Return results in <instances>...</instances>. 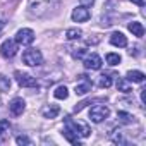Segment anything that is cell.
I'll list each match as a JSON object with an SVG mask.
<instances>
[{
	"label": "cell",
	"mask_w": 146,
	"mask_h": 146,
	"mask_svg": "<svg viewBox=\"0 0 146 146\" xmlns=\"http://www.w3.org/2000/svg\"><path fill=\"white\" fill-rule=\"evenodd\" d=\"M58 0H28V9L31 16H45L52 9H55Z\"/></svg>",
	"instance_id": "1"
},
{
	"label": "cell",
	"mask_w": 146,
	"mask_h": 146,
	"mask_svg": "<svg viewBox=\"0 0 146 146\" xmlns=\"http://www.w3.org/2000/svg\"><path fill=\"white\" fill-rule=\"evenodd\" d=\"M23 62L29 67H38L43 64V55L38 48H28L23 52Z\"/></svg>",
	"instance_id": "2"
},
{
	"label": "cell",
	"mask_w": 146,
	"mask_h": 146,
	"mask_svg": "<svg viewBox=\"0 0 146 146\" xmlns=\"http://www.w3.org/2000/svg\"><path fill=\"white\" fill-rule=\"evenodd\" d=\"M108 115H110V108L107 105H95L90 110V119L95 124H102L105 119H108Z\"/></svg>",
	"instance_id": "3"
},
{
	"label": "cell",
	"mask_w": 146,
	"mask_h": 146,
	"mask_svg": "<svg viewBox=\"0 0 146 146\" xmlns=\"http://www.w3.org/2000/svg\"><path fill=\"white\" fill-rule=\"evenodd\" d=\"M65 129L72 131L74 134H78L79 137H88V136L91 134V129H90L86 124L76 122V120H72V119H67V122H65Z\"/></svg>",
	"instance_id": "4"
},
{
	"label": "cell",
	"mask_w": 146,
	"mask_h": 146,
	"mask_svg": "<svg viewBox=\"0 0 146 146\" xmlns=\"http://www.w3.org/2000/svg\"><path fill=\"white\" fill-rule=\"evenodd\" d=\"M14 78H16V81H17V84H19L21 88H36V86H38L36 78H33L31 74H28V72L16 70V72H14Z\"/></svg>",
	"instance_id": "5"
},
{
	"label": "cell",
	"mask_w": 146,
	"mask_h": 146,
	"mask_svg": "<svg viewBox=\"0 0 146 146\" xmlns=\"http://www.w3.org/2000/svg\"><path fill=\"white\" fill-rule=\"evenodd\" d=\"M16 43L17 45H23V46H28V45H31L33 41H35V31L33 29H29V28H23V29H19L17 33H16Z\"/></svg>",
	"instance_id": "6"
},
{
	"label": "cell",
	"mask_w": 146,
	"mask_h": 146,
	"mask_svg": "<svg viewBox=\"0 0 146 146\" xmlns=\"http://www.w3.org/2000/svg\"><path fill=\"white\" fill-rule=\"evenodd\" d=\"M17 53V43L16 40H5L2 45H0V55L4 58H12Z\"/></svg>",
	"instance_id": "7"
},
{
	"label": "cell",
	"mask_w": 146,
	"mask_h": 146,
	"mask_svg": "<svg viewBox=\"0 0 146 146\" xmlns=\"http://www.w3.org/2000/svg\"><path fill=\"white\" fill-rule=\"evenodd\" d=\"M70 17H72V21H74V23H86V21L91 17V12H90L88 7L79 5V7H76L74 11H72Z\"/></svg>",
	"instance_id": "8"
},
{
	"label": "cell",
	"mask_w": 146,
	"mask_h": 146,
	"mask_svg": "<svg viewBox=\"0 0 146 146\" xmlns=\"http://www.w3.org/2000/svg\"><path fill=\"white\" fill-rule=\"evenodd\" d=\"M83 64H84V67L90 69V70H98V69H102V65H103V62H102V58H100L98 53H90V55H86L84 60H83Z\"/></svg>",
	"instance_id": "9"
},
{
	"label": "cell",
	"mask_w": 146,
	"mask_h": 146,
	"mask_svg": "<svg viewBox=\"0 0 146 146\" xmlns=\"http://www.w3.org/2000/svg\"><path fill=\"white\" fill-rule=\"evenodd\" d=\"M9 110H11V113H12L14 117H19V115H23L24 110H26V102H24L23 98H14V100L9 103Z\"/></svg>",
	"instance_id": "10"
},
{
	"label": "cell",
	"mask_w": 146,
	"mask_h": 146,
	"mask_svg": "<svg viewBox=\"0 0 146 146\" xmlns=\"http://www.w3.org/2000/svg\"><path fill=\"white\" fill-rule=\"evenodd\" d=\"M110 43H112L113 46L124 48V46H127V38L124 36V33L115 31V33H112V36H110Z\"/></svg>",
	"instance_id": "11"
},
{
	"label": "cell",
	"mask_w": 146,
	"mask_h": 146,
	"mask_svg": "<svg viewBox=\"0 0 146 146\" xmlns=\"http://www.w3.org/2000/svg\"><path fill=\"white\" fill-rule=\"evenodd\" d=\"M58 113H60L58 105H45V107L41 108V115H43L45 119H55Z\"/></svg>",
	"instance_id": "12"
},
{
	"label": "cell",
	"mask_w": 146,
	"mask_h": 146,
	"mask_svg": "<svg viewBox=\"0 0 146 146\" xmlns=\"http://www.w3.org/2000/svg\"><path fill=\"white\" fill-rule=\"evenodd\" d=\"M144 78H146L144 72H141V70H129L127 74H125V79L129 83H143Z\"/></svg>",
	"instance_id": "13"
},
{
	"label": "cell",
	"mask_w": 146,
	"mask_h": 146,
	"mask_svg": "<svg viewBox=\"0 0 146 146\" xmlns=\"http://www.w3.org/2000/svg\"><path fill=\"white\" fill-rule=\"evenodd\" d=\"M129 31L132 33V36L141 38V36L144 35V26H143L139 21H132V23H129Z\"/></svg>",
	"instance_id": "14"
},
{
	"label": "cell",
	"mask_w": 146,
	"mask_h": 146,
	"mask_svg": "<svg viewBox=\"0 0 146 146\" xmlns=\"http://www.w3.org/2000/svg\"><path fill=\"white\" fill-rule=\"evenodd\" d=\"M90 91H91V83H90V81L79 83V84H76V88H74V93L79 95V96H83V95H86V93H90Z\"/></svg>",
	"instance_id": "15"
},
{
	"label": "cell",
	"mask_w": 146,
	"mask_h": 146,
	"mask_svg": "<svg viewBox=\"0 0 146 146\" xmlns=\"http://www.w3.org/2000/svg\"><path fill=\"white\" fill-rule=\"evenodd\" d=\"M117 90L122 91V93H131L132 91V88H131V84H129V81L125 78H119L117 79Z\"/></svg>",
	"instance_id": "16"
},
{
	"label": "cell",
	"mask_w": 146,
	"mask_h": 146,
	"mask_svg": "<svg viewBox=\"0 0 146 146\" xmlns=\"http://www.w3.org/2000/svg\"><path fill=\"white\" fill-rule=\"evenodd\" d=\"M65 36H67V40H79L81 36H83V31L79 29V28H69L67 31H65Z\"/></svg>",
	"instance_id": "17"
},
{
	"label": "cell",
	"mask_w": 146,
	"mask_h": 146,
	"mask_svg": "<svg viewBox=\"0 0 146 146\" xmlns=\"http://www.w3.org/2000/svg\"><path fill=\"white\" fill-rule=\"evenodd\" d=\"M105 60H107V64H108V65H119V64H120V60H122V57H120L119 53L110 52V53H107V55H105Z\"/></svg>",
	"instance_id": "18"
},
{
	"label": "cell",
	"mask_w": 146,
	"mask_h": 146,
	"mask_svg": "<svg viewBox=\"0 0 146 146\" xmlns=\"http://www.w3.org/2000/svg\"><path fill=\"white\" fill-rule=\"evenodd\" d=\"M64 137L69 141V143H72V144H78L79 146V136L78 134H74V132H72V131H69V129H64Z\"/></svg>",
	"instance_id": "19"
},
{
	"label": "cell",
	"mask_w": 146,
	"mask_h": 146,
	"mask_svg": "<svg viewBox=\"0 0 146 146\" xmlns=\"http://www.w3.org/2000/svg\"><path fill=\"white\" fill-rule=\"evenodd\" d=\"M0 91L2 93H9L11 91V79L4 74H0Z\"/></svg>",
	"instance_id": "20"
},
{
	"label": "cell",
	"mask_w": 146,
	"mask_h": 146,
	"mask_svg": "<svg viewBox=\"0 0 146 146\" xmlns=\"http://www.w3.org/2000/svg\"><path fill=\"white\" fill-rule=\"evenodd\" d=\"M53 96H55L57 100H65V98L69 96V90H67L65 86H58V88H55Z\"/></svg>",
	"instance_id": "21"
},
{
	"label": "cell",
	"mask_w": 146,
	"mask_h": 146,
	"mask_svg": "<svg viewBox=\"0 0 146 146\" xmlns=\"http://www.w3.org/2000/svg\"><path fill=\"white\" fill-rule=\"evenodd\" d=\"M98 86L100 88H110L112 86V76L110 74H102L98 79Z\"/></svg>",
	"instance_id": "22"
},
{
	"label": "cell",
	"mask_w": 146,
	"mask_h": 146,
	"mask_svg": "<svg viewBox=\"0 0 146 146\" xmlns=\"http://www.w3.org/2000/svg\"><path fill=\"white\" fill-rule=\"evenodd\" d=\"M117 117L120 119V122H124V124H132L134 122V115H131V113H127V112H119L117 113Z\"/></svg>",
	"instance_id": "23"
},
{
	"label": "cell",
	"mask_w": 146,
	"mask_h": 146,
	"mask_svg": "<svg viewBox=\"0 0 146 146\" xmlns=\"http://www.w3.org/2000/svg\"><path fill=\"white\" fill-rule=\"evenodd\" d=\"M9 129H11V122L7 119H2V120H0V139L9 132Z\"/></svg>",
	"instance_id": "24"
},
{
	"label": "cell",
	"mask_w": 146,
	"mask_h": 146,
	"mask_svg": "<svg viewBox=\"0 0 146 146\" xmlns=\"http://www.w3.org/2000/svg\"><path fill=\"white\" fill-rule=\"evenodd\" d=\"M16 143H17V144H26V146L33 144V141H31L28 136H17V137H16Z\"/></svg>",
	"instance_id": "25"
},
{
	"label": "cell",
	"mask_w": 146,
	"mask_h": 146,
	"mask_svg": "<svg viewBox=\"0 0 146 146\" xmlns=\"http://www.w3.org/2000/svg\"><path fill=\"white\" fill-rule=\"evenodd\" d=\"M72 55H74L76 58H83V57L86 55V48H78V52H74Z\"/></svg>",
	"instance_id": "26"
},
{
	"label": "cell",
	"mask_w": 146,
	"mask_h": 146,
	"mask_svg": "<svg viewBox=\"0 0 146 146\" xmlns=\"http://www.w3.org/2000/svg\"><path fill=\"white\" fill-rule=\"evenodd\" d=\"M81 2V5H84V7H91L93 4H95V0H79Z\"/></svg>",
	"instance_id": "27"
},
{
	"label": "cell",
	"mask_w": 146,
	"mask_h": 146,
	"mask_svg": "<svg viewBox=\"0 0 146 146\" xmlns=\"http://www.w3.org/2000/svg\"><path fill=\"white\" fill-rule=\"evenodd\" d=\"M132 4H136V5H139V7H143L144 5V0H131Z\"/></svg>",
	"instance_id": "28"
},
{
	"label": "cell",
	"mask_w": 146,
	"mask_h": 146,
	"mask_svg": "<svg viewBox=\"0 0 146 146\" xmlns=\"http://www.w3.org/2000/svg\"><path fill=\"white\" fill-rule=\"evenodd\" d=\"M4 26H5V23H4V21H0V33H2V29H4Z\"/></svg>",
	"instance_id": "29"
}]
</instances>
